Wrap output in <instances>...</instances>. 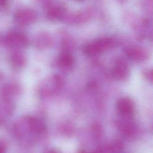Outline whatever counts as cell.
<instances>
[{"label":"cell","instance_id":"cell-11","mask_svg":"<svg viewBox=\"0 0 153 153\" xmlns=\"http://www.w3.org/2000/svg\"><path fill=\"white\" fill-rule=\"evenodd\" d=\"M79 153H86V152L84 150H80Z\"/></svg>","mask_w":153,"mask_h":153},{"label":"cell","instance_id":"cell-3","mask_svg":"<svg viewBox=\"0 0 153 153\" xmlns=\"http://www.w3.org/2000/svg\"><path fill=\"white\" fill-rule=\"evenodd\" d=\"M117 108L120 114L124 115H127L132 113L133 111V105L130 99L123 98L118 101Z\"/></svg>","mask_w":153,"mask_h":153},{"label":"cell","instance_id":"cell-4","mask_svg":"<svg viewBox=\"0 0 153 153\" xmlns=\"http://www.w3.org/2000/svg\"><path fill=\"white\" fill-rule=\"evenodd\" d=\"M127 66L123 61L120 60L117 62L112 70V75L114 77L121 79L125 76L127 74Z\"/></svg>","mask_w":153,"mask_h":153},{"label":"cell","instance_id":"cell-5","mask_svg":"<svg viewBox=\"0 0 153 153\" xmlns=\"http://www.w3.org/2000/svg\"><path fill=\"white\" fill-rule=\"evenodd\" d=\"M59 63L63 66L68 67L72 65L74 59L72 56L67 52L62 53L59 56Z\"/></svg>","mask_w":153,"mask_h":153},{"label":"cell","instance_id":"cell-12","mask_svg":"<svg viewBox=\"0 0 153 153\" xmlns=\"http://www.w3.org/2000/svg\"><path fill=\"white\" fill-rule=\"evenodd\" d=\"M48 153H57V152H56L55 151H49Z\"/></svg>","mask_w":153,"mask_h":153},{"label":"cell","instance_id":"cell-7","mask_svg":"<svg viewBox=\"0 0 153 153\" xmlns=\"http://www.w3.org/2000/svg\"><path fill=\"white\" fill-rule=\"evenodd\" d=\"M127 55L131 58L136 60H139L143 59L144 56V52L140 48H131L128 49L127 51Z\"/></svg>","mask_w":153,"mask_h":153},{"label":"cell","instance_id":"cell-1","mask_svg":"<svg viewBox=\"0 0 153 153\" xmlns=\"http://www.w3.org/2000/svg\"><path fill=\"white\" fill-rule=\"evenodd\" d=\"M114 41L111 38H103L86 45L83 49L87 55L93 56L99 54L112 46Z\"/></svg>","mask_w":153,"mask_h":153},{"label":"cell","instance_id":"cell-8","mask_svg":"<svg viewBox=\"0 0 153 153\" xmlns=\"http://www.w3.org/2000/svg\"><path fill=\"white\" fill-rule=\"evenodd\" d=\"M28 121L31 128L33 130H35L36 131H41L42 130V126L39 123V121L36 119L30 117L28 118Z\"/></svg>","mask_w":153,"mask_h":153},{"label":"cell","instance_id":"cell-2","mask_svg":"<svg viewBox=\"0 0 153 153\" xmlns=\"http://www.w3.org/2000/svg\"><path fill=\"white\" fill-rule=\"evenodd\" d=\"M36 17V13L31 10H24L19 11L16 14V20L23 24L32 23Z\"/></svg>","mask_w":153,"mask_h":153},{"label":"cell","instance_id":"cell-6","mask_svg":"<svg viewBox=\"0 0 153 153\" xmlns=\"http://www.w3.org/2000/svg\"><path fill=\"white\" fill-rule=\"evenodd\" d=\"M63 14V11L62 8L58 7H54L48 11L47 16L51 20H57L60 19Z\"/></svg>","mask_w":153,"mask_h":153},{"label":"cell","instance_id":"cell-10","mask_svg":"<svg viewBox=\"0 0 153 153\" xmlns=\"http://www.w3.org/2000/svg\"><path fill=\"white\" fill-rule=\"evenodd\" d=\"M5 3V0H0V4H4Z\"/></svg>","mask_w":153,"mask_h":153},{"label":"cell","instance_id":"cell-9","mask_svg":"<svg viewBox=\"0 0 153 153\" xmlns=\"http://www.w3.org/2000/svg\"><path fill=\"white\" fill-rule=\"evenodd\" d=\"M5 146L2 144H0V153H5Z\"/></svg>","mask_w":153,"mask_h":153},{"label":"cell","instance_id":"cell-13","mask_svg":"<svg viewBox=\"0 0 153 153\" xmlns=\"http://www.w3.org/2000/svg\"><path fill=\"white\" fill-rule=\"evenodd\" d=\"M76 1H84V0H76Z\"/></svg>","mask_w":153,"mask_h":153}]
</instances>
